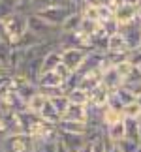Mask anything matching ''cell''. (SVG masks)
I'll return each instance as SVG.
<instances>
[{"mask_svg":"<svg viewBox=\"0 0 141 152\" xmlns=\"http://www.w3.org/2000/svg\"><path fill=\"white\" fill-rule=\"evenodd\" d=\"M115 69H117V73L120 75V79L124 81V79L128 77V75H130V73L134 72V66H132V64L126 60V62H120L119 66H115Z\"/></svg>","mask_w":141,"mask_h":152,"instance_id":"cell-35","label":"cell"},{"mask_svg":"<svg viewBox=\"0 0 141 152\" xmlns=\"http://www.w3.org/2000/svg\"><path fill=\"white\" fill-rule=\"evenodd\" d=\"M122 116H124V118H136V120L141 118V107L137 105L136 100H134L132 103H128V105H124V107H122Z\"/></svg>","mask_w":141,"mask_h":152,"instance_id":"cell-29","label":"cell"},{"mask_svg":"<svg viewBox=\"0 0 141 152\" xmlns=\"http://www.w3.org/2000/svg\"><path fill=\"white\" fill-rule=\"evenodd\" d=\"M115 2V0H94V4H111Z\"/></svg>","mask_w":141,"mask_h":152,"instance_id":"cell-43","label":"cell"},{"mask_svg":"<svg viewBox=\"0 0 141 152\" xmlns=\"http://www.w3.org/2000/svg\"><path fill=\"white\" fill-rule=\"evenodd\" d=\"M81 23H83V13L81 11H72L68 15V19L62 23L60 32H77L81 28Z\"/></svg>","mask_w":141,"mask_h":152,"instance_id":"cell-18","label":"cell"},{"mask_svg":"<svg viewBox=\"0 0 141 152\" xmlns=\"http://www.w3.org/2000/svg\"><path fill=\"white\" fill-rule=\"evenodd\" d=\"M58 139H60L62 145L68 148V152H79L87 145V137L85 135H77V133L58 132Z\"/></svg>","mask_w":141,"mask_h":152,"instance_id":"cell-7","label":"cell"},{"mask_svg":"<svg viewBox=\"0 0 141 152\" xmlns=\"http://www.w3.org/2000/svg\"><path fill=\"white\" fill-rule=\"evenodd\" d=\"M26 28H28V32L36 34L40 39H43L47 43H57V38L60 34V28L51 26L49 23H45L36 13H26Z\"/></svg>","mask_w":141,"mask_h":152,"instance_id":"cell-1","label":"cell"},{"mask_svg":"<svg viewBox=\"0 0 141 152\" xmlns=\"http://www.w3.org/2000/svg\"><path fill=\"white\" fill-rule=\"evenodd\" d=\"M124 116H122V113L120 111H115V109H111V107H105L102 109V126L105 128V126H109V124H115V122H119V120H122Z\"/></svg>","mask_w":141,"mask_h":152,"instance_id":"cell-26","label":"cell"},{"mask_svg":"<svg viewBox=\"0 0 141 152\" xmlns=\"http://www.w3.org/2000/svg\"><path fill=\"white\" fill-rule=\"evenodd\" d=\"M137 130H139V143H141V118L137 120Z\"/></svg>","mask_w":141,"mask_h":152,"instance_id":"cell-45","label":"cell"},{"mask_svg":"<svg viewBox=\"0 0 141 152\" xmlns=\"http://www.w3.org/2000/svg\"><path fill=\"white\" fill-rule=\"evenodd\" d=\"M0 152H6V150H2V148H0Z\"/></svg>","mask_w":141,"mask_h":152,"instance_id":"cell-51","label":"cell"},{"mask_svg":"<svg viewBox=\"0 0 141 152\" xmlns=\"http://www.w3.org/2000/svg\"><path fill=\"white\" fill-rule=\"evenodd\" d=\"M136 102H137V105L141 107V94H139V96H136Z\"/></svg>","mask_w":141,"mask_h":152,"instance_id":"cell-47","label":"cell"},{"mask_svg":"<svg viewBox=\"0 0 141 152\" xmlns=\"http://www.w3.org/2000/svg\"><path fill=\"white\" fill-rule=\"evenodd\" d=\"M137 8L139 6H128V4H117L115 6V13H113V19L120 25H126V23L134 21L137 17Z\"/></svg>","mask_w":141,"mask_h":152,"instance_id":"cell-8","label":"cell"},{"mask_svg":"<svg viewBox=\"0 0 141 152\" xmlns=\"http://www.w3.org/2000/svg\"><path fill=\"white\" fill-rule=\"evenodd\" d=\"M40 43H45V42H43V39H40L36 34H32V32L26 30V32L21 36L19 42H17L15 45H11V47H19V49H25V51H26V49L34 47V45H40Z\"/></svg>","mask_w":141,"mask_h":152,"instance_id":"cell-21","label":"cell"},{"mask_svg":"<svg viewBox=\"0 0 141 152\" xmlns=\"http://www.w3.org/2000/svg\"><path fill=\"white\" fill-rule=\"evenodd\" d=\"M55 152H68V148L62 145L60 139H57V143H55Z\"/></svg>","mask_w":141,"mask_h":152,"instance_id":"cell-40","label":"cell"},{"mask_svg":"<svg viewBox=\"0 0 141 152\" xmlns=\"http://www.w3.org/2000/svg\"><path fill=\"white\" fill-rule=\"evenodd\" d=\"M45 103H47V96H43L42 92L38 90L36 94L26 102V111H28V113H32V115H40V111L43 109Z\"/></svg>","mask_w":141,"mask_h":152,"instance_id":"cell-20","label":"cell"},{"mask_svg":"<svg viewBox=\"0 0 141 152\" xmlns=\"http://www.w3.org/2000/svg\"><path fill=\"white\" fill-rule=\"evenodd\" d=\"M109 96H111V92L100 85V86H96L94 90L89 92V103H87V105H92V107L104 109L105 105H107V102H109Z\"/></svg>","mask_w":141,"mask_h":152,"instance_id":"cell-11","label":"cell"},{"mask_svg":"<svg viewBox=\"0 0 141 152\" xmlns=\"http://www.w3.org/2000/svg\"><path fill=\"white\" fill-rule=\"evenodd\" d=\"M64 120H73V122H87L89 118V111H87V105H77V103H70L68 111L62 116Z\"/></svg>","mask_w":141,"mask_h":152,"instance_id":"cell-14","label":"cell"},{"mask_svg":"<svg viewBox=\"0 0 141 152\" xmlns=\"http://www.w3.org/2000/svg\"><path fill=\"white\" fill-rule=\"evenodd\" d=\"M53 72H57V75H58V77H60L62 81H64V83H66V81H68V77H70V75H72L73 72H70V69L66 68V66H64V64L60 62V64H58V66L55 68V69H53Z\"/></svg>","mask_w":141,"mask_h":152,"instance_id":"cell-37","label":"cell"},{"mask_svg":"<svg viewBox=\"0 0 141 152\" xmlns=\"http://www.w3.org/2000/svg\"><path fill=\"white\" fill-rule=\"evenodd\" d=\"M10 55H11V45L8 42H4V39H0V64L6 69H8V64H10Z\"/></svg>","mask_w":141,"mask_h":152,"instance_id":"cell-31","label":"cell"},{"mask_svg":"<svg viewBox=\"0 0 141 152\" xmlns=\"http://www.w3.org/2000/svg\"><path fill=\"white\" fill-rule=\"evenodd\" d=\"M66 96H68L70 103H77V105H87V103H89V92L83 90L81 86L68 90V92H66Z\"/></svg>","mask_w":141,"mask_h":152,"instance_id":"cell-24","label":"cell"},{"mask_svg":"<svg viewBox=\"0 0 141 152\" xmlns=\"http://www.w3.org/2000/svg\"><path fill=\"white\" fill-rule=\"evenodd\" d=\"M128 62L132 64L134 68H139L141 66V47L130 51V56H128Z\"/></svg>","mask_w":141,"mask_h":152,"instance_id":"cell-36","label":"cell"},{"mask_svg":"<svg viewBox=\"0 0 141 152\" xmlns=\"http://www.w3.org/2000/svg\"><path fill=\"white\" fill-rule=\"evenodd\" d=\"M10 77H11V72H6L0 75V88H6L10 85Z\"/></svg>","mask_w":141,"mask_h":152,"instance_id":"cell-39","label":"cell"},{"mask_svg":"<svg viewBox=\"0 0 141 152\" xmlns=\"http://www.w3.org/2000/svg\"><path fill=\"white\" fill-rule=\"evenodd\" d=\"M36 92H38V85H36V83H30V81H23L21 86L15 90V94H17L23 102L26 103V102L30 100L34 94H36Z\"/></svg>","mask_w":141,"mask_h":152,"instance_id":"cell-22","label":"cell"},{"mask_svg":"<svg viewBox=\"0 0 141 152\" xmlns=\"http://www.w3.org/2000/svg\"><path fill=\"white\" fill-rule=\"evenodd\" d=\"M122 86L126 90H130L134 96H139L141 94V73L137 68H134V72L128 75V77L122 81Z\"/></svg>","mask_w":141,"mask_h":152,"instance_id":"cell-16","label":"cell"},{"mask_svg":"<svg viewBox=\"0 0 141 152\" xmlns=\"http://www.w3.org/2000/svg\"><path fill=\"white\" fill-rule=\"evenodd\" d=\"M107 152H122V148L119 147V145H109V148H107Z\"/></svg>","mask_w":141,"mask_h":152,"instance_id":"cell-41","label":"cell"},{"mask_svg":"<svg viewBox=\"0 0 141 152\" xmlns=\"http://www.w3.org/2000/svg\"><path fill=\"white\" fill-rule=\"evenodd\" d=\"M58 64H60V49H58V47H51L43 55V58H42V73L43 72H53Z\"/></svg>","mask_w":141,"mask_h":152,"instance_id":"cell-15","label":"cell"},{"mask_svg":"<svg viewBox=\"0 0 141 152\" xmlns=\"http://www.w3.org/2000/svg\"><path fill=\"white\" fill-rule=\"evenodd\" d=\"M72 8H62V6H57V8H45V10H40V11H34L38 17H42V19L45 23H49L51 26H57V28H60L62 26V23L68 19V15L72 13Z\"/></svg>","mask_w":141,"mask_h":152,"instance_id":"cell-5","label":"cell"},{"mask_svg":"<svg viewBox=\"0 0 141 152\" xmlns=\"http://www.w3.org/2000/svg\"><path fill=\"white\" fill-rule=\"evenodd\" d=\"M0 39L6 42V34H4V21H0Z\"/></svg>","mask_w":141,"mask_h":152,"instance_id":"cell-42","label":"cell"},{"mask_svg":"<svg viewBox=\"0 0 141 152\" xmlns=\"http://www.w3.org/2000/svg\"><path fill=\"white\" fill-rule=\"evenodd\" d=\"M17 11H19V2L17 0H0V21L8 19Z\"/></svg>","mask_w":141,"mask_h":152,"instance_id":"cell-25","label":"cell"},{"mask_svg":"<svg viewBox=\"0 0 141 152\" xmlns=\"http://www.w3.org/2000/svg\"><path fill=\"white\" fill-rule=\"evenodd\" d=\"M17 2H19V11H23V13H28L32 0H17Z\"/></svg>","mask_w":141,"mask_h":152,"instance_id":"cell-38","label":"cell"},{"mask_svg":"<svg viewBox=\"0 0 141 152\" xmlns=\"http://www.w3.org/2000/svg\"><path fill=\"white\" fill-rule=\"evenodd\" d=\"M87 55H89V51L85 49H60V62L70 72H79Z\"/></svg>","mask_w":141,"mask_h":152,"instance_id":"cell-6","label":"cell"},{"mask_svg":"<svg viewBox=\"0 0 141 152\" xmlns=\"http://www.w3.org/2000/svg\"><path fill=\"white\" fill-rule=\"evenodd\" d=\"M79 152H90V145H89V143H87V145H85V147H83V148H81Z\"/></svg>","mask_w":141,"mask_h":152,"instance_id":"cell-44","label":"cell"},{"mask_svg":"<svg viewBox=\"0 0 141 152\" xmlns=\"http://www.w3.org/2000/svg\"><path fill=\"white\" fill-rule=\"evenodd\" d=\"M38 116H40L43 122H49V124H58V122H60V116H58V113L55 111V107L51 105L49 98H47V103L43 105V109L40 111Z\"/></svg>","mask_w":141,"mask_h":152,"instance_id":"cell-23","label":"cell"},{"mask_svg":"<svg viewBox=\"0 0 141 152\" xmlns=\"http://www.w3.org/2000/svg\"><path fill=\"white\" fill-rule=\"evenodd\" d=\"M6 72H8V69H6V68L2 66V64H0V75H2V73H6Z\"/></svg>","mask_w":141,"mask_h":152,"instance_id":"cell-46","label":"cell"},{"mask_svg":"<svg viewBox=\"0 0 141 152\" xmlns=\"http://www.w3.org/2000/svg\"><path fill=\"white\" fill-rule=\"evenodd\" d=\"M137 69H139V73H141V66H139V68H137Z\"/></svg>","mask_w":141,"mask_h":152,"instance_id":"cell-50","label":"cell"},{"mask_svg":"<svg viewBox=\"0 0 141 152\" xmlns=\"http://www.w3.org/2000/svg\"><path fill=\"white\" fill-rule=\"evenodd\" d=\"M124 132H126L124 139H130V141L139 143V130H137V120L136 118H124Z\"/></svg>","mask_w":141,"mask_h":152,"instance_id":"cell-28","label":"cell"},{"mask_svg":"<svg viewBox=\"0 0 141 152\" xmlns=\"http://www.w3.org/2000/svg\"><path fill=\"white\" fill-rule=\"evenodd\" d=\"M104 137L109 141V145H117L120 143L122 139L126 137V132H124V118L115 122V124H109L104 128Z\"/></svg>","mask_w":141,"mask_h":152,"instance_id":"cell-9","label":"cell"},{"mask_svg":"<svg viewBox=\"0 0 141 152\" xmlns=\"http://www.w3.org/2000/svg\"><path fill=\"white\" fill-rule=\"evenodd\" d=\"M137 17H139V19H141V6H139V8H137Z\"/></svg>","mask_w":141,"mask_h":152,"instance_id":"cell-48","label":"cell"},{"mask_svg":"<svg viewBox=\"0 0 141 152\" xmlns=\"http://www.w3.org/2000/svg\"><path fill=\"white\" fill-rule=\"evenodd\" d=\"M89 145H90V152H107V148H109V141L104 135L100 139H96V141L89 143Z\"/></svg>","mask_w":141,"mask_h":152,"instance_id":"cell-33","label":"cell"},{"mask_svg":"<svg viewBox=\"0 0 141 152\" xmlns=\"http://www.w3.org/2000/svg\"><path fill=\"white\" fill-rule=\"evenodd\" d=\"M100 26H102V30L105 32V36H107V38L119 32V23H117L113 17H111V19H107V21H104V23H100Z\"/></svg>","mask_w":141,"mask_h":152,"instance_id":"cell-32","label":"cell"},{"mask_svg":"<svg viewBox=\"0 0 141 152\" xmlns=\"http://www.w3.org/2000/svg\"><path fill=\"white\" fill-rule=\"evenodd\" d=\"M119 34L124 38V42H126L130 51L141 47V19L136 17L134 21L126 23V25H120L119 26Z\"/></svg>","mask_w":141,"mask_h":152,"instance_id":"cell-4","label":"cell"},{"mask_svg":"<svg viewBox=\"0 0 141 152\" xmlns=\"http://www.w3.org/2000/svg\"><path fill=\"white\" fill-rule=\"evenodd\" d=\"M26 30H28L26 28V13H23V11H17L11 17L4 19V34H6V42L10 45H15Z\"/></svg>","mask_w":141,"mask_h":152,"instance_id":"cell-2","label":"cell"},{"mask_svg":"<svg viewBox=\"0 0 141 152\" xmlns=\"http://www.w3.org/2000/svg\"><path fill=\"white\" fill-rule=\"evenodd\" d=\"M120 85H122V79H120V75L117 73V69L113 66H109L107 69L102 72V86L104 88H107L109 92H115Z\"/></svg>","mask_w":141,"mask_h":152,"instance_id":"cell-12","label":"cell"},{"mask_svg":"<svg viewBox=\"0 0 141 152\" xmlns=\"http://www.w3.org/2000/svg\"><path fill=\"white\" fill-rule=\"evenodd\" d=\"M57 6H62V8H72L68 0H32L28 13H34V11L45 10V8H57ZM72 10H73V8H72Z\"/></svg>","mask_w":141,"mask_h":152,"instance_id":"cell-17","label":"cell"},{"mask_svg":"<svg viewBox=\"0 0 141 152\" xmlns=\"http://www.w3.org/2000/svg\"><path fill=\"white\" fill-rule=\"evenodd\" d=\"M0 148L6 150V152H34L36 150V141H34L32 135H28L25 132L10 133L0 143Z\"/></svg>","mask_w":141,"mask_h":152,"instance_id":"cell-3","label":"cell"},{"mask_svg":"<svg viewBox=\"0 0 141 152\" xmlns=\"http://www.w3.org/2000/svg\"><path fill=\"white\" fill-rule=\"evenodd\" d=\"M49 102H51V105L55 107V111L58 113V116H64V113L68 111V107H70V100H68V96L66 94H60V96H53V98H49Z\"/></svg>","mask_w":141,"mask_h":152,"instance_id":"cell-27","label":"cell"},{"mask_svg":"<svg viewBox=\"0 0 141 152\" xmlns=\"http://www.w3.org/2000/svg\"><path fill=\"white\" fill-rule=\"evenodd\" d=\"M38 88H66L64 81L57 75V72H43L38 77Z\"/></svg>","mask_w":141,"mask_h":152,"instance_id":"cell-10","label":"cell"},{"mask_svg":"<svg viewBox=\"0 0 141 152\" xmlns=\"http://www.w3.org/2000/svg\"><path fill=\"white\" fill-rule=\"evenodd\" d=\"M122 148V152H141V145L136 141H130V139H122L120 143H117Z\"/></svg>","mask_w":141,"mask_h":152,"instance_id":"cell-34","label":"cell"},{"mask_svg":"<svg viewBox=\"0 0 141 152\" xmlns=\"http://www.w3.org/2000/svg\"><path fill=\"white\" fill-rule=\"evenodd\" d=\"M107 51L109 53H128L130 49H128L124 38L117 32V34H113V36L107 38Z\"/></svg>","mask_w":141,"mask_h":152,"instance_id":"cell-19","label":"cell"},{"mask_svg":"<svg viewBox=\"0 0 141 152\" xmlns=\"http://www.w3.org/2000/svg\"><path fill=\"white\" fill-rule=\"evenodd\" d=\"M137 4H139V6H141V0H137Z\"/></svg>","mask_w":141,"mask_h":152,"instance_id":"cell-49","label":"cell"},{"mask_svg":"<svg viewBox=\"0 0 141 152\" xmlns=\"http://www.w3.org/2000/svg\"><path fill=\"white\" fill-rule=\"evenodd\" d=\"M34 152H36V150H34Z\"/></svg>","mask_w":141,"mask_h":152,"instance_id":"cell-52","label":"cell"},{"mask_svg":"<svg viewBox=\"0 0 141 152\" xmlns=\"http://www.w3.org/2000/svg\"><path fill=\"white\" fill-rule=\"evenodd\" d=\"M111 94H113V96H115V98H117V100H119L122 105H128V103H132L134 100H136V96H134L130 90H126L122 85H120L115 92H111Z\"/></svg>","mask_w":141,"mask_h":152,"instance_id":"cell-30","label":"cell"},{"mask_svg":"<svg viewBox=\"0 0 141 152\" xmlns=\"http://www.w3.org/2000/svg\"><path fill=\"white\" fill-rule=\"evenodd\" d=\"M57 128H58V132L77 133V135H87V132H89V124L87 122H73V120H64V118H60Z\"/></svg>","mask_w":141,"mask_h":152,"instance_id":"cell-13","label":"cell"}]
</instances>
